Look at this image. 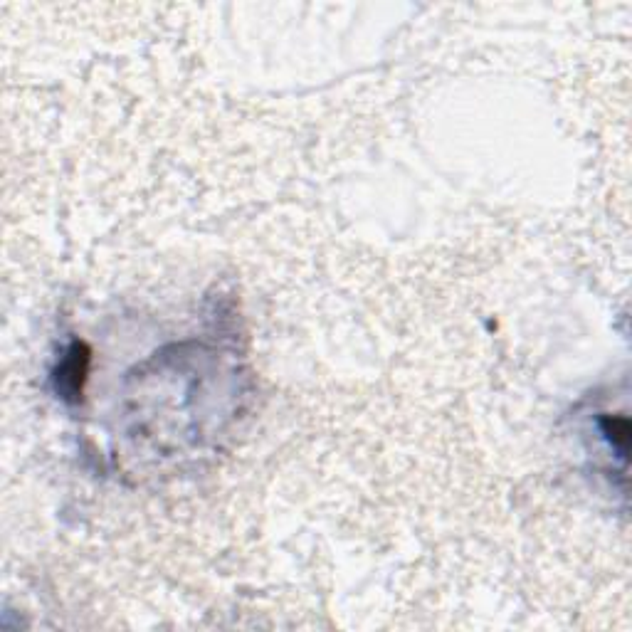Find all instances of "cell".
Masks as SVG:
<instances>
[{"mask_svg": "<svg viewBox=\"0 0 632 632\" xmlns=\"http://www.w3.org/2000/svg\"><path fill=\"white\" fill-rule=\"evenodd\" d=\"M89 373V349L84 344H72L55 371V388L65 400H77L84 393V381Z\"/></svg>", "mask_w": 632, "mask_h": 632, "instance_id": "cell-1", "label": "cell"}, {"mask_svg": "<svg viewBox=\"0 0 632 632\" xmlns=\"http://www.w3.org/2000/svg\"><path fill=\"white\" fill-rule=\"evenodd\" d=\"M598 430L605 437V442L610 445V450L620 457V460H628V442H630V423L625 415H600L598 418Z\"/></svg>", "mask_w": 632, "mask_h": 632, "instance_id": "cell-2", "label": "cell"}]
</instances>
